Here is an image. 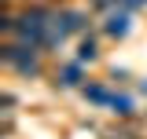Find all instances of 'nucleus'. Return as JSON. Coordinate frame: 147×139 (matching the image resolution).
<instances>
[{"label":"nucleus","mask_w":147,"mask_h":139,"mask_svg":"<svg viewBox=\"0 0 147 139\" xmlns=\"http://www.w3.org/2000/svg\"><path fill=\"white\" fill-rule=\"evenodd\" d=\"M48 22H52V11L48 7H26L22 15H18V29L15 33L22 37V44H30V48H44V40H48Z\"/></svg>","instance_id":"1"},{"label":"nucleus","mask_w":147,"mask_h":139,"mask_svg":"<svg viewBox=\"0 0 147 139\" xmlns=\"http://www.w3.org/2000/svg\"><path fill=\"white\" fill-rule=\"evenodd\" d=\"M30 55H40V51L30 48V44H0V66H18Z\"/></svg>","instance_id":"2"},{"label":"nucleus","mask_w":147,"mask_h":139,"mask_svg":"<svg viewBox=\"0 0 147 139\" xmlns=\"http://www.w3.org/2000/svg\"><path fill=\"white\" fill-rule=\"evenodd\" d=\"M129 22H132V18H129V11H114V15H107V26H103V33L118 40V37H125V33H129Z\"/></svg>","instance_id":"3"},{"label":"nucleus","mask_w":147,"mask_h":139,"mask_svg":"<svg viewBox=\"0 0 147 139\" xmlns=\"http://www.w3.org/2000/svg\"><path fill=\"white\" fill-rule=\"evenodd\" d=\"M96 37H85V40H81V44H77V59H81V62H96Z\"/></svg>","instance_id":"4"},{"label":"nucleus","mask_w":147,"mask_h":139,"mask_svg":"<svg viewBox=\"0 0 147 139\" xmlns=\"http://www.w3.org/2000/svg\"><path fill=\"white\" fill-rule=\"evenodd\" d=\"M15 70L22 73V77H40V73H44V66H40V59H37V55H30L26 62H18Z\"/></svg>","instance_id":"5"},{"label":"nucleus","mask_w":147,"mask_h":139,"mask_svg":"<svg viewBox=\"0 0 147 139\" xmlns=\"http://www.w3.org/2000/svg\"><path fill=\"white\" fill-rule=\"evenodd\" d=\"M110 106H114V114H121V117H129V114H132V103H129L125 95H121V99L114 95V99H110Z\"/></svg>","instance_id":"6"},{"label":"nucleus","mask_w":147,"mask_h":139,"mask_svg":"<svg viewBox=\"0 0 147 139\" xmlns=\"http://www.w3.org/2000/svg\"><path fill=\"white\" fill-rule=\"evenodd\" d=\"M18 29V18L15 15H4V11H0V33H15Z\"/></svg>","instance_id":"7"},{"label":"nucleus","mask_w":147,"mask_h":139,"mask_svg":"<svg viewBox=\"0 0 147 139\" xmlns=\"http://www.w3.org/2000/svg\"><path fill=\"white\" fill-rule=\"evenodd\" d=\"M59 77H63V81H59L63 88H74V84H77V66H66L63 73H59Z\"/></svg>","instance_id":"8"},{"label":"nucleus","mask_w":147,"mask_h":139,"mask_svg":"<svg viewBox=\"0 0 147 139\" xmlns=\"http://www.w3.org/2000/svg\"><path fill=\"white\" fill-rule=\"evenodd\" d=\"M85 95H88V99H96V103H110V99H107V92H103L99 84H88V88H85Z\"/></svg>","instance_id":"9"},{"label":"nucleus","mask_w":147,"mask_h":139,"mask_svg":"<svg viewBox=\"0 0 147 139\" xmlns=\"http://www.w3.org/2000/svg\"><path fill=\"white\" fill-rule=\"evenodd\" d=\"M114 4H118V0H92L88 7L92 11H107V7H114Z\"/></svg>","instance_id":"10"},{"label":"nucleus","mask_w":147,"mask_h":139,"mask_svg":"<svg viewBox=\"0 0 147 139\" xmlns=\"http://www.w3.org/2000/svg\"><path fill=\"white\" fill-rule=\"evenodd\" d=\"M0 136H4V128H0Z\"/></svg>","instance_id":"11"},{"label":"nucleus","mask_w":147,"mask_h":139,"mask_svg":"<svg viewBox=\"0 0 147 139\" xmlns=\"http://www.w3.org/2000/svg\"><path fill=\"white\" fill-rule=\"evenodd\" d=\"M140 4H147V0H140Z\"/></svg>","instance_id":"12"}]
</instances>
